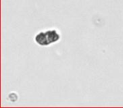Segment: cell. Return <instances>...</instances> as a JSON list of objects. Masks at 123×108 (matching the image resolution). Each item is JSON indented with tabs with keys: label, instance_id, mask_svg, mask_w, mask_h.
I'll return each mask as SVG.
<instances>
[{
	"label": "cell",
	"instance_id": "obj_1",
	"mask_svg": "<svg viewBox=\"0 0 123 108\" xmlns=\"http://www.w3.org/2000/svg\"><path fill=\"white\" fill-rule=\"evenodd\" d=\"M61 39V34L56 29L39 31L35 36V41L41 46H47L52 43H56Z\"/></svg>",
	"mask_w": 123,
	"mask_h": 108
}]
</instances>
